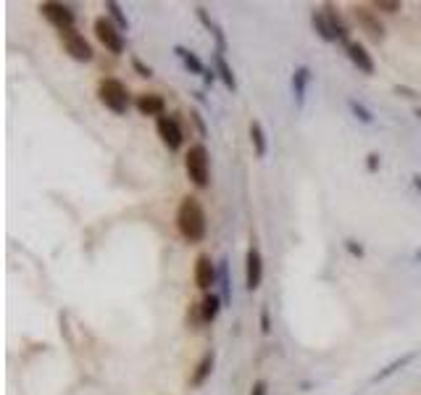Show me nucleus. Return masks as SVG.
Returning <instances> with one entry per match:
<instances>
[{
    "mask_svg": "<svg viewBox=\"0 0 421 395\" xmlns=\"http://www.w3.org/2000/svg\"><path fill=\"white\" fill-rule=\"evenodd\" d=\"M251 395H269V382L266 379H255L251 387Z\"/></svg>",
    "mask_w": 421,
    "mask_h": 395,
    "instance_id": "obj_27",
    "label": "nucleus"
},
{
    "mask_svg": "<svg viewBox=\"0 0 421 395\" xmlns=\"http://www.w3.org/2000/svg\"><path fill=\"white\" fill-rule=\"evenodd\" d=\"M261 332H264V335H269V332H271V316H269V306H264V309H261Z\"/></svg>",
    "mask_w": 421,
    "mask_h": 395,
    "instance_id": "obj_29",
    "label": "nucleus"
},
{
    "mask_svg": "<svg viewBox=\"0 0 421 395\" xmlns=\"http://www.w3.org/2000/svg\"><path fill=\"white\" fill-rule=\"evenodd\" d=\"M61 42H64V51L74 58V61H92V48L90 42L84 40V35H79L77 29H68V32H61Z\"/></svg>",
    "mask_w": 421,
    "mask_h": 395,
    "instance_id": "obj_9",
    "label": "nucleus"
},
{
    "mask_svg": "<svg viewBox=\"0 0 421 395\" xmlns=\"http://www.w3.org/2000/svg\"><path fill=\"white\" fill-rule=\"evenodd\" d=\"M214 64H216V77H219L221 82L227 85V90H232L235 92L237 90V79H235V71H232V66L227 64V58H224V53H214Z\"/></svg>",
    "mask_w": 421,
    "mask_h": 395,
    "instance_id": "obj_18",
    "label": "nucleus"
},
{
    "mask_svg": "<svg viewBox=\"0 0 421 395\" xmlns=\"http://www.w3.org/2000/svg\"><path fill=\"white\" fill-rule=\"evenodd\" d=\"M155 132H158V138H161V142L166 145L168 151H179L182 142H185V132H182L179 121L174 119V116H161V119H155Z\"/></svg>",
    "mask_w": 421,
    "mask_h": 395,
    "instance_id": "obj_7",
    "label": "nucleus"
},
{
    "mask_svg": "<svg viewBox=\"0 0 421 395\" xmlns=\"http://www.w3.org/2000/svg\"><path fill=\"white\" fill-rule=\"evenodd\" d=\"M416 356H419V353H416V351H411V353H405V356H400V359L390 361V364H387V366H385V369H379L377 374H371L369 382H371V385H377V382H385V379H387V377H392V374H398L400 369H405V366H408L411 361L416 359Z\"/></svg>",
    "mask_w": 421,
    "mask_h": 395,
    "instance_id": "obj_14",
    "label": "nucleus"
},
{
    "mask_svg": "<svg viewBox=\"0 0 421 395\" xmlns=\"http://www.w3.org/2000/svg\"><path fill=\"white\" fill-rule=\"evenodd\" d=\"M345 248H348L353 256H358V258L363 256V248H361V245H355V240H345Z\"/></svg>",
    "mask_w": 421,
    "mask_h": 395,
    "instance_id": "obj_31",
    "label": "nucleus"
},
{
    "mask_svg": "<svg viewBox=\"0 0 421 395\" xmlns=\"http://www.w3.org/2000/svg\"><path fill=\"white\" fill-rule=\"evenodd\" d=\"M311 21H314V29L319 32V37L324 42H335V35H332V29H329V21L324 16V11H314V14H311Z\"/></svg>",
    "mask_w": 421,
    "mask_h": 395,
    "instance_id": "obj_22",
    "label": "nucleus"
},
{
    "mask_svg": "<svg viewBox=\"0 0 421 395\" xmlns=\"http://www.w3.org/2000/svg\"><path fill=\"white\" fill-rule=\"evenodd\" d=\"M353 14H355V21L361 24V29H363L374 42H382V40H385V24L379 21V14H377L371 5H355Z\"/></svg>",
    "mask_w": 421,
    "mask_h": 395,
    "instance_id": "obj_6",
    "label": "nucleus"
},
{
    "mask_svg": "<svg viewBox=\"0 0 421 395\" xmlns=\"http://www.w3.org/2000/svg\"><path fill=\"white\" fill-rule=\"evenodd\" d=\"M224 309V301H221L216 292H205L201 303V319L203 322H214L219 316V311Z\"/></svg>",
    "mask_w": 421,
    "mask_h": 395,
    "instance_id": "obj_19",
    "label": "nucleus"
},
{
    "mask_svg": "<svg viewBox=\"0 0 421 395\" xmlns=\"http://www.w3.org/2000/svg\"><path fill=\"white\" fill-rule=\"evenodd\" d=\"M371 8L382 11V14H398V11H403V3H398V0H374Z\"/></svg>",
    "mask_w": 421,
    "mask_h": 395,
    "instance_id": "obj_26",
    "label": "nucleus"
},
{
    "mask_svg": "<svg viewBox=\"0 0 421 395\" xmlns=\"http://www.w3.org/2000/svg\"><path fill=\"white\" fill-rule=\"evenodd\" d=\"M98 98H101V103L108 108V111H114V114H127L129 111V90L127 85L121 82V79H114V77H105L98 82Z\"/></svg>",
    "mask_w": 421,
    "mask_h": 395,
    "instance_id": "obj_2",
    "label": "nucleus"
},
{
    "mask_svg": "<svg viewBox=\"0 0 421 395\" xmlns=\"http://www.w3.org/2000/svg\"><path fill=\"white\" fill-rule=\"evenodd\" d=\"M216 279H219V272H216L211 256H208V253H201V256L195 258V285H198L203 292H208L214 285H216Z\"/></svg>",
    "mask_w": 421,
    "mask_h": 395,
    "instance_id": "obj_10",
    "label": "nucleus"
},
{
    "mask_svg": "<svg viewBox=\"0 0 421 395\" xmlns=\"http://www.w3.org/2000/svg\"><path fill=\"white\" fill-rule=\"evenodd\" d=\"M413 114H416V119H421V105L416 108V111H413Z\"/></svg>",
    "mask_w": 421,
    "mask_h": 395,
    "instance_id": "obj_36",
    "label": "nucleus"
},
{
    "mask_svg": "<svg viewBox=\"0 0 421 395\" xmlns=\"http://www.w3.org/2000/svg\"><path fill=\"white\" fill-rule=\"evenodd\" d=\"M398 95H403V98H419V92L416 90H411V87H405V85H395L392 87Z\"/></svg>",
    "mask_w": 421,
    "mask_h": 395,
    "instance_id": "obj_30",
    "label": "nucleus"
},
{
    "mask_svg": "<svg viewBox=\"0 0 421 395\" xmlns=\"http://www.w3.org/2000/svg\"><path fill=\"white\" fill-rule=\"evenodd\" d=\"M105 11H108V16L114 18V24H116L118 29L129 27V21H127V16H124V11H121V5H118L116 0H105Z\"/></svg>",
    "mask_w": 421,
    "mask_h": 395,
    "instance_id": "obj_24",
    "label": "nucleus"
},
{
    "mask_svg": "<svg viewBox=\"0 0 421 395\" xmlns=\"http://www.w3.org/2000/svg\"><path fill=\"white\" fill-rule=\"evenodd\" d=\"M132 69H135L140 77H148V79L153 77V69H151V66H145L140 58H132Z\"/></svg>",
    "mask_w": 421,
    "mask_h": 395,
    "instance_id": "obj_28",
    "label": "nucleus"
},
{
    "mask_svg": "<svg viewBox=\"0 0 421 395\" xmlns=\"http://www.w3.org/2000/svg\"><path fill=\"white\" fill-rule=\"evenodd\" d=\"M366 166H369V172H377V169H379V155L369 153V164H366Z\"/></svg>",
    "mask_w": 421,
    "mask_h": 395,
    "instance_id": "obj_33",
    "label": "nucleus"
},
{
    "mask_svg": "<svg viewBox=\"0 0 421 395\" xmlns=\"http://www.w3.org/2000/svg\"><path fill=\"white\" fill-rule=\"evenodd\" d=\"M345 53H348L350 64H353L358 71L374 74V58H371V53H366V48H363L361 42H348V45H345Z\"/></svg>",
    "mask_w": 421,
    "mask_h": 395,
    "instance_id": "obj_12",
    "label": "nucleus"
},
{
    "mask_svg": "<svg viewBox=\"0 0 421 395\" xmlns=\"http://www.w3.org/2000/svg\"><path fill=\"white\" fill-rule=\"evenodd\" d=\"M135 108L142 114V116H155V119H161L164 111H166V101H164L158 92H142V95H137Z\"/></svg>",
    "mask_w": 421,
    "mask_h": 395,
    "instance_id": "obj_11",
    "label": "nucleus"
},
{
    "mask_svg": "<svg viewBox=\"0 0 421 395\" xmlns=\"http://www.w3.org/2000/svg\"><path fill=\"white\" fill-rule=\"evenodd\" d=\"M308 85H311V69L308 66H298L295 74H292V90H295V101H298L301 108L305 103V90H308Z\"/></svg>",
    "mask_w": 421,
    "mask_h": 395,
    "instance_id": "obj_16",
    "label": "nucleus"
},
{
    "mask_svg": "<svg viewBox=\"0 0 421 395\" xmlns=\"http://www.w3.org/2000/svg\"><path fill=\"white\" fill-rule=\"evenodd\" d=\"M324 16H327V21H329V29H332L335 40H340V42H345V45H348V42H350V40H348L350 32H348L345 21L340 18V14L335 11V5H329V3H327V5H324Z\"/></svg>",
    "mask_w": 421,
    "mask_h": 395,
    "instance_id": "obj_15",
    "label": "nucleus"
},
{
    "mask_svg": "<svg viewBox=\"0 0 421 395\" xmlns=\"http://www.w3.org/2000/svg\"><path fill=\"white\" fill-rule=\"evenodd\" d=\"M187 177L195 188H208L211 185V155L205 151V145H192L185 155Z\"/></svg>",
    "mask_w": 421,
    "mask_h": 395,
    "instance_id": "obj_3",
    "label": "nucleus"
},
{
    "mask_svg": "<svg viewBox=\"0 0 421 395\" xmlns=\"http://www.w3.org/2000/svg\"><path fill=\"white\" fill-rule=\"evenodd\" d=\"M203 79H205V85H214V79H216V71H205V74H203Z\"/></svg>",
    "mask_w": 421,
    "mask_h": 395,
    "instance_id": "obj_34",
    "label": "nucleus"
},
{
    "mask_svg": "<svg viewBox=\"0 0 421 395\" xmlns=\"http://www.w3.org/2000/svg\"><path fill=\"white\" fill-rule=\"evenodd\" d=\"M251 142H253V151L258 158H264V155L269 153V142H266V129H264V124L261 121H251Z\"/></svg>",
    "mask_w": 421,
    "mask_h": 395,
    "instance_id": "obj_20",
    "label": "nucleus"
},
{
    "mask_svg": "<svg viewBox=\"0 0 421 395\" xmlns=\"http://www.w3.org/2000/svg\"><path fill=\"white\" fill-rule=\"evenodd\" d=\"M413 185H416V190H421V174H413Z\"/></svg>",
    "mask_w": 421,
    "mask_h": 395,
    "instance_id": "obj_35",
    "label": "nucleus"
},
{
    "mask_svg": "<svg viewBox=\"0 0 421 395\" xmlns=\"http://www.w3.org/2000/svg\"><path fill=\"white\" fill-rule=\"evenodd\" d=\"M40 14L58 29V35H61V32H68V29H77V27H74V21H77V18H74V11H71L68 5H64V3H53V0H48V3L40 5Z\"/></svg>",
    "mask_w": 421,
    "mask_h": 395,
    "instance_id": "obj_5",
    "label": "nucleus"
},
{
    "mask_svg": "<svg viewBox=\"0 0 421 395\" xmlns=\"http://www.w3.org/2000/svg\"><path fill=\"white\" fill-rule=\"evenodd\" d=\"M264 282V256L258 251V245H251L245 253V288L248 290H258Z\"/></svg>",
    "mask_w": 421,
    "mask_h": 395,
    "instance_id": "obj_8",
    "label": "nucleus"
},
{
    "mask_svg": "<svg viewBox=\"0 0 421 395\" xmlns=\"http://www.w3.org/2000/svg\"><path fill=\"white\" fill-rule=\"evenodd\" d=\"M214 364H216V353H214V351H205L203 359L198 361V366H195L192 374H190V385H192V387H203L205 379L211 377V372H214Z\"/></svg>",
    "mask_w": 421,
    "mask_h": 395,
    "instance_id": "obj_13",
    "label": "nucleus"
},
{
    "mask_svg": "<svg viewBox=\"0 0 421 395\" xmlns=\"http://www.w3.org/2000/svg\"><path fill=\"white\" fill-rule=\"evenodd\" d=\"M177 229L187 242H203L208 235V219L203 211L201 201L187 195L182 198V203L177 208Z\"/></svg>",
    "mask_w": 421,
    "mask_h": 395,
    "instance_id": "obj_1",
    "label": "nucleus"
},
{
    "mask_svg": "<svg viewBox=\"0 0 421 395\" xmlns=\"http://www.w3.org/2000/svg\"><path fill=\"white\" fill-rule=\"evenodd\" d=\"M219 282H221V301L224 306L232 303V282H229V272H227V258L219 264Z\"/></svg>",
    "mask_w": 421,
    "mask_h": 395,
    "instance_id": "obj_23",
    "label": "nucleus"
},
{
    "mask_svg": "<svg viewBox=\"0 0 421 395\" xmlns=\"http://www.w3.org/2000/svg\"><path fill=\"white\" fill-rule=\"evenodd\" d=\"M348 108L353 111V116L358 121H363V124H371V121H374V114H371L363 103H358V101H348Z\"/></svg>",
    "mask_w": 421,
    "mask_h": 395,
    "instance_id": "obj_25",
    "label": "nucleus"
},
{
    "mask_svg": "<svg viewBox=\"0 0 421 395\" xmlns=\"http://www.w3.org/2000/svg\"><path fill=\"white\" fill-rule=\"evenodd\" d=\"M92 32H95L98 42H101L108 53H114V55H121V53H124V35H121V29H118L116 24H114L108 16L95 18Z\"/></svg>",
    "mask_w": 421,
    "mask_h": 395,
    "instance_id": "obj_4",
    "label": "nucleus"
},
{
    "mask_svg": "<svg viewBox=\"0 0 421 395\" xmlns=\"http://www.w3.org/2000/svg\"><path fill=\"white\" fill-rule=\"evenodd\" d=\"M174 53H177V58L185 64V69H190L192 74H205V71H208L205 66H203L201 58H198V55H195L192 51H187L185 45H177V48H174Z\"/></svg>",
    "mask_w": 421,
    "mask_h": 395,
    "instance_id": "obj_21",
    "label": "nucleus"
},
{
    "mask_svg": "<svg viewBox=\"0 0 421 395\" xmlns=\"http://www.w3.org/2000/svg\"><path fill=\"white\" fill-rule=\"evenodd\" d=\"M195 11H198V18H201L203 27H205V29H208L211 35L216 37V51L224 53V51H227V40H224V32H221V27H219V24H216V21H214V18L208 16V11H205L203 5H198Z\"/></svg>",
    "mask_w": 421,
    "mask_h": 395,
    "instance_id": "obj_17",
    "label": "nucleus"
},
{
    "mask_svg": "<svg viewBox=\"0 0 421 395\" xmlns=\"http://www.w3.org/2000/svg\"><path fill=\"white\" fill-rule=\"evenodd\" d=\"M190 116H192V121H195V124H198V129H201V135H203V138H205V135H208V129H205V124H203L201 114H198V111H192V114H190Z\"/></svg>",
    "mask_w": 421,
    "mask_h": 395,
    "instance_id": "obj_32",
    "label": "nucleus"
}]
</instances>
